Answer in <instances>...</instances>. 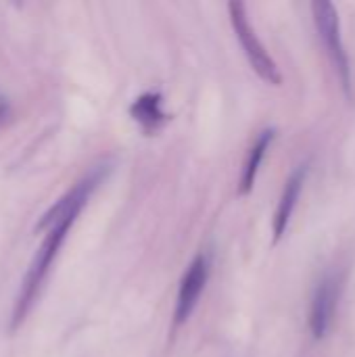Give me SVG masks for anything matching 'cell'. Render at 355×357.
<instances>
[{"mask_svg": "<svg viewBox=\"0 0 355 357\" xmlns=\"http://www.w3.org/2000/svg\"><path fill=\"white\" fill-rule=\"evenodd\" d=\"M207 276H209V259L201 253L192 259V264L188 266V270L182 278V284L178 291V301H176V316H174L176 326L182 324L192 314V310L199 301V295L205 289Z\"/></svg>", "mask_w": 355, "mask_h": 357, "instance_id": "obj_4", "label": "cell"}, {"mask_svg": "<svg viewBox=\"0 0 355 357\" xmlns=\"http://www.w3.org/2000/svg\"><path fill=\"white\" fill-rule=\"evenodd\" d=\"M228 10H230V21H232V27L245 48V54L249 56L253 69L270 84L278 86L282 82V75L278 71V65L276 61L268 54L266 46L262 44V40L257 38L255 29L251 27L249 19H247V10H245V4L243 2H230L228 4Z\"/></svg>", "mask_w": 355, "mask_h": 357, "instance_id": "obj_2", "label": "cell"}, {"mask_svg": "<svg viewBox=\"0 0 355 357\" xmlns=\"http://www.w3.org/2000/svg\"><path fill=\"white\" fill-rule=\"evenodd\" d=\"M314 10V19H316V27L326 44V50L335 63V67L339 69L341 82L345 86V90H349L352 86V75H349V59L341 40V25H339V13L337 8L328 2V0H316L312 4Z\"/></svg>", "mask_w": 355, "mask_h": 357, "instance_id": "obj_3", "label": "cell"}, {"mask_svg": "<svg viewBox=\"0 0 355 357\" xmlns=\"http://www.w3.org/2000/svg\"><path fill=\"white\" fill-rule=\"evenodd\" d=\"M303 180H305V165L297 167L291 174V178L287 180L285 190H282L280 201H278V207H276V213H274V238H280L285 234V230H287V226L291 222L293 209L297 205V199H299Z\"/></svg>", "mask_w": 355, "mask_h": 357, "instance_id": "obj_6", "label": "cell"}, {"mask_svg": "<svg viewBox=\"0 0 355 357\" xmlns=\"http://www.w3.org/2000/svg\"><path fill=\"white\" fill-rule=\"evenodd\" d=\"M274 134H276L274 128H266V130L259 134V138L255 140V144H253V149H251V153H249V157H247V163H245V169H243V178H241V192H243V195L249 192V190L253 188L255 176H257V172H259V163H262V159H264V155H266V151H268V146H270Z\"/></svg>", "mask_w": 355, "mask_h": 357, "instance_id": "obj_8", "label": "cell"}, {"mask_svg": "<svg viewBox=\"0 0 355 357\" xmlns=\"http://www.w3.org/2000/svg\"><path fill=\"white\" fill-rule=\"evenodd\" d=\"M130 113L144 130H155L167 119V115L161 109V94L159 92H144L142 96H138L132 102Z\"/></svg>", "mask_w": 355, "mask_h": 357, "instance_id": "obj_7", "label": "cell"}, {"mask_svg": "<svg viewBox=\"0 0 355 357\" xmlns=\"http://www.w3.org/2000/svg\"><path fill=\"white\" fill-rule=\"evenodd\" d=\"M107 174V167L105 165H96L90 174H86L67 195H63L38 222V228L40 230H46L44 234V241L38 249V253L33 255L25 276H23V282H21V289H19V295H17V301H15V307L10 312V331L19 328L21 322L27 318L33 301L38 299L40 291H42V284L67 238V232L71 230L73 222L77 220L80 211L84 209V205L88 203L90 195L94 192V188L103 182Z\"/></svg>", "mask_w": 355, "mask_h": 357, "instance_id": "obj_1", "label": "cell"}, {"mask_svg": "<svg viewBox=\"0 0 355 357\" xmlns=\"http://www.w3.org/2000/svg\"><path fill=\"white\" fill-rule=\"evenodd\" d=\"M337 305V280L333 276H324L314 293L312 299V312H310V328L316 339H322L333 322Z\"/></svg>", "mask_w": 355, "mask_h": 357, "instance_id": "obj_5", "label": "cell"}, {"mask_svg": "<svg viewBox=\"0 0 355 357\" xmlns=\"http://www.w3.org/2000/svg\"><path fill=\"white\" fill-rule=\"evenodd\" d=\"M8 117H10V109H8V105H6V102H0V126H2Z\"/></svg>", "mask_w": 355, "mask_h": 357, "instance_id": "obj_9", "label": "cell"}]
</instances>
